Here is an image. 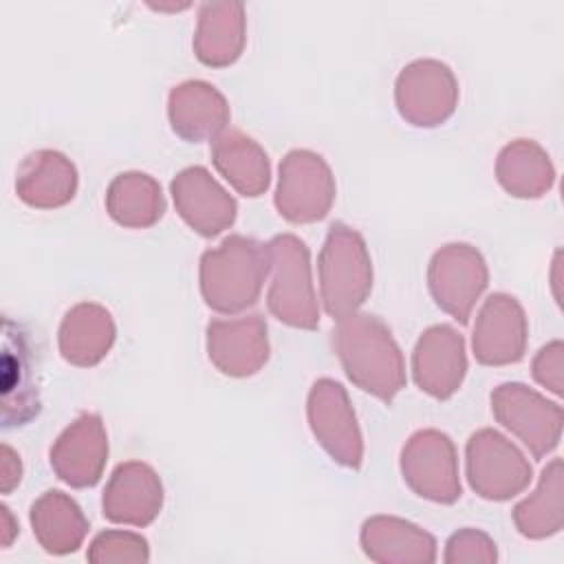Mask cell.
I'll use <instances>...</instances> for the list:
<instances>
[{"label":"cell","mask_w":564,"mask_h":564,"mask_svg":"<svg viewBox=\"0 0 564 564\" xmlns=\"http://www.w3.org/2000/svg\"><path fill=\"white\" fill-rule=\"evenodd\" d=\"M271 271L269 245L240 234L227 236L200 256V293L205 304L223 315L253 306Z\"/></svg>","instance_id":"obj_2"},{"label":"cell","mask_w":564,"mask_h":564,"mask_svg":"<svg viewBox=\"0 0 564 564\" xmlns=\"http://www.w3.org/2000/svg\"><path fill=\"white\" fill-rule=\"evenodd\" d=\"M465 471L469 487L485 500L502 502L522 494L533 467L527 456L500 432L482 427L465 445Z\"/></svg>","instance_id":"obj_5"},{"label":"cell","mask_w":564,"mask_h":564,"mask_svg":"<svg viewBox=\"0 0 564 564\" xmlns=\"http://www.w3.org/2000/svg\"><path fill=\"white\" fill-rule=\"evenodd\" d=\"M167 119L183 141H214L227 130L229 104L216 86L203 79H187L170 90Z\"/></svg>","instance_id":"obj_19"},{"label":"cell","mask_w":564,"mask_h":564,"mask_svg":"<svg viewBox=\"0 0 564 564\" xmlns=\"http://www.w3.org/2000/svg\"><path fill=\"white\" fill-rule=\"evenodd\" d=\"M333 350L346 377L364 392L390 403L405 388V361L390 328L370 313L337 319Z\"/></svg>","instance_id":"obj_1"},{"label":"cell","mask_w":564,"mask_h":564,"mask_svg":"<svg viewBox=\"0 0 564 564\" xmlns=\"http://www.w3.org/2000/svg\"><path fill=\"white\" fill-rule=\"evenodd\" d=\"M117 328L108 308L97 302H79L66 311L57 344L64 361L77 368L97 366L112 348Z\"/></svg>","instance_id":"obj_23"},{"label":"cell","mask_w":564,"mask_h":564,"mask_svg":"<svg viewBox=\"0 0 564 564\" xmlns=\"http://www.w3.org/2000/svg\"><path fill=\"white\" fill-rule=\"evenodd\" d=\"M86 560L93 564H145L150 560V546L134 531L108 529L93 538Z\"/></svg>","instance_id":"obj_29"},{"label":"cell","mask_w":564,"mask_h":564,"mask_svg":"<svg viewBox=\"0 0 564 564\" xmlns=\"http://www.w3.org/2000/svg\"><path fill=\"white\" fill-rule=\"evenodd\" d=\"M278 214L295 225L322 220L335 203V176L322 154L313 150H291L278 170L275 187Z\"/></svg>","instance_id":"obj_6"},{"label":"cell","mask_w":564,"mask_h":564,"mask_svg":"<svg viewBox=\"0 0 564 564\" xmlns=\"http://www.w3.org/2000/svg\"><path fill=\"white\" fill-rule=\"evenodd\" d=\"M29 520L37 544L51 555L75 553L90 529L82 507L59 489L44 491L31 505Z\"/></svg>","instance_id":"obj_25"},{"label":"cell","mask_w":564,"mask_h":564,"mask_svg":"<svg viewBox=\"0 0 564 564\" xmlns=\"http://www.w3.org/2000/svg\"><path fill=\"white\" fill-rule=\"evenodd\" d=\"M496 178L516 198H540L555 183V167L546 150L533 139L507 143L496 159Z\"/></svg>","instance_id":"obj_26"},{"label":"cell","mask_w":564,"mask_h":564,"mask_svg":"<svg viewBox=\"0 0 564 564\" xmlns=\"http://www.w3.org/2000/svg\"><path fill=\"white\" fill-rule=\"evenodd\" d=\"M529 324L522 304L509 293H491L474 324L471 348L482 366L516 364L527 352Z\"/></svg>","instance_id":"obj_13"},{"label":"cell","mask_w":564,"mask_h":564,"mask_svg":"<svg viewBox=\"0 0 564 564\" xmlns=\"http://www.w3.org/2000/svg\"><path fill=\"white\" fill-rule=\"evenodd\" d=\"M212 163L218 174L242 196L256 198L269 189L271 165L258 141L227 128L212 141Z\"/></svg>","instance_id":"obj_24"},{"label":"cell","mask_w":564,"mask_h":564,"mask_svg":"<svg viewBox=\"0 0 564 564\" xmlns=\"http://www.w3.org/2000/svg\"><path fill=\"white\" fill-rule=\"evenodd\" d=\"M531 372H533V379L542 388H546L555 397H562V392H564L562 390L564 388V344H562V339H553L538 350V355L533 357V364H531Z\"/></svg>","instance_id":"obj_31"},{"label":"cell","mask_w":564,"mask_h":564,"mask_svg":"<svg viewBox=\"0 0 564 564\" xmlns=\"http://www.w3.org/2000/svg\"><path fill=\"white\" fill-rule=\"evenodd\" d=\"M0 456H2V465H0V491L7 496V494H11V491L20 485V480H22V460H20L18 452H15L11 445H7V443H2Z\"/></svg>","instance_id":"obj_32"},{"label":"cell","mask_w":564,"mask_h":564,"mask_svg":"<svg viewBox=\"0 0 564 564\" xmlns=\"http://www.w3.org/2000/svg\"><path fill=\"white\" fill-rule=\"evenodd\" d=\"M319 297L333 319L357 313L372 291V260L361 234L333 223L317 256Z\"/></svg>","instance_id":"obj_3"},{"label":"cell","mask_w":564,"mask_h":564,"mask_svg":"<svg viewBox=\"0 0 564 564\" xmlns=\"http://www.w3.org/2000/svg\"><path fill=\"white\" fill-rule=\"evenodd\" d=\"M306 416L315 441L346 469H359L364 438L346 388L335 379H317L306 399Z\"/></svg>","instance_id":"obj_11"},{"label":"cell","mask_w":564,"mask_h":564,"mask_svg":"<svg viewBox=\"0 0 564 564\" xmlns=\"http://www.w3.org/2000/svg\"><path fill=\"white\" fill-rule=\"evenodd\" d=\"M467 375V352L463 335L449 324H436L421 333L412 350L414 383L430 397L445 401Z\"/></svg>","instance_id":"obj_16"},{"label":"cell","mask_w":564,"mask_h":564,"mask_svg":"<svg viewBox=\"0 0 564 564\" xmlns=\"http://www.w3.org/2000/svg\"><path fill=\"white\" fill-rule=\"evenodd\" d=\"M247 42L245 4L240 2H203L194 33V53L198 62L212 68L234 64Z\"/></svg>","instance_id":"obj_22"},{"label":"cell","mask_w":564,"mask_h":564,"mask_svg":"<svg viewBox=\"0 0 564 564\" xmlns=\"http://www.w3.org/2000/svg\"><path fill=\"white\" fill-rule=\"evenodd\" d=\"M163 507V482L159 474L141 460H128L115 467L104 489L101 509L115 524L148 527Z\"/></svg>","instance_id":"obj_18"},{"label":"cell","mask_w":564,"mask_h":564,"mask_svg":"<svg viewBox=\"0 0 564 564\" xmlns=\"http://www.w3.org/2000/svg\"><path fill=\"white\" fill-rule=\"evenodd\" d=\"M491 412L502 427L522 441L533 458H544L560 445L562 405L520 381L500 383L491 392Z\"/></svg>","instance_id":"obj_7"},{"label":"cell","mask_w":564,"mask_h":564,"mask_svg":"<svg viewBox=\"0 0 564 564\" xmlns=\"http://www.w3.org/2000/svg\"><path fill=\"white\" fill-rule=\"evenodd\" d=\"M18 533H20V529H18V522L11 513V509L7 505H0V546L9 549Z\"/></svg>","instance_id":"obj_33"},{"label":"cell","mask_w":564,"mask_h":564,"mask_svg":"<svg viewBox=\"0 0 564 564\" xmlns=\"http://www.w3.org/2000/svg\"><path fill=\"white\" fill-rule=\"evenodd\" d=\"M170 194L178 216L205 238L223 234L236 220L234 196L203 165L181 170L170 183Z\"/></svg>","instance_id":"obj_15"},{"label":"cell","mask_w":564,"mask_h":564,"mask_svg":"<svg viewBox=\"0 0 564 564\" xmlns=\"http://www.w3.org/2000/svg\"><path fill=\"white\" fill-rule=\"evenodd\" d=\"M207 357L227 377H251L269 361L267 322L262 315L212 319L207 324Z\"/></svg>","instance_id":"obj_17"},{"label":"cell","mask_w":564,"mask_h":564,"mask_svg":"<svg viewBox=\"0 0 564 564\" xmlns=\"http://www.w3.org/2000/svg\"><path fill=\"white\" fill-rule=\"evenodd\" d=\"M359 542L377 564H432L436 540L419 524L397 516H372L361 524Z\"/></svg>","instance_id":"obj_20"},{"label":"cell","mask_w":564,"mask_h":564,"mask_svg":"<svg viewBox=\"0 0 564 564\" xmlns=\"http://www.w3.org/2000/svg\"><path fill=\"white\" fill-rule=\"evenodd\" d=\"M106 212L121 227H152L165 212L163 189L159 181L145 172L117 174L106 189Z\"/></svg>","instance_id":"obj_27"},{"label":"cell","mask_w":564,"mask_h":564,"mask_svg":"<svg viewBox=\"0 0 564 564\" xmlns=\"http://www.w3.org/2000/svg\"><path fill=\"white\" fill-rule=\"evenodd\" d=\"M77 167L57 150L31 152L15 176V194L35 209H55L75 198Z\"/></svg>","instance_id":"obj_21"},{"label":"cell","mask_w":564,"mask_h":564,"mask_svg":"<svg viewBox=\"0 0 564 564\" xmlns=\"http://www.w3.org/2000/svg\"><path fill=\"white\" fill-rule=\"evenodd\" d=\"M271 253V284L267 306L275 319L293 328H317L319 306L311 275V253L304 240L293 234L273 236Z\"/></svg>","instance_id":"obj_4"},{"label":"cell","mask_w":564,"mask_h":564,"mask_svg":"<svg viewBox=\"0 0 564 564\" xmlns=\"http://www.w3.org/2000/svg\"><path fill=\"white\" fill-rule=\"evenodd\" d=\"M520 535L529 540H544L564 527V471L562 458H553L540 476L533 494L520 500L511 511Z\"/></svg>","instance_id":"obj_28"},{"label":"cell","mask_w":564,"mask_h":564,"mask_svg":"<svg viewBox=\"0 0 564 564\" xmlns=\"http://www.w3.org/2000/svg\"><path fill=\"white\" fill-rule=\"evenodd\" d=\"M394 104L410 126L436 128L458 106V79L441 59H414L397 75Z\"/></svg>","instance_id":"obj_8"},{"label":"cell","mask_w":564,"mask_h":564,"mask_svg":"<svg viewBox=\"0 0 564 564\" xmlns=\"http://www.w3.org/2000/svg\"><path fill=\"white\" fill-rule=\"evenodd\" d=\"M443 560L447 564H494L498 560V549L485 531L465 527L449 535Z\"/></svg>","instance_id":"obj_30"},{"label":"cell","mask_w":564,"mask_h":564,"mask_svg":"<svg viewBox=\"0 0 564 564\" xmlns=\"http://www.w3.org/2000/svg\"><path fill=\"white\" fill-rule=\"evenodd\" d=\"M399 465L416 496L438 505H454L460 498L458 454L445 432L434 427L414 432L401 449Z\"/></svg>","instance_id":"obj_10"},{"label":"cell","mask_w":564,"mask_h":564,"mask_svg":"<svg viewBox=\"0 0 564 564\" xmlns=\"http://www.w3.org/2000/svg\"><path fill=\"white\" fill-rule=\"evenodd\" d=\"M51 469L75 489L95 487L108 460V434L95 412L79 414L53 443L48 452Z\"/></svg>","instance_id":"obj_14"},{"label":"cell","mask_w":564,"mask_h":564,"mask_svg":"<svg viewBox=\"0 0 564 564\" xmlns=\"http://www.w3.org/2000/svg\"><path fill=\"white\" fill-rule=\"evenodd\" d=\"M2 425L20 427L40 414L37 359L24 326L4 317L2 337Z\"/></svg>","instance_id":"obj_12"},{"label":"cell","mask_w":564,"mask_h":564,"mask_svg":"<svg viewBox=\"0 0 564 564\" xmlns=\"http://www.w3.org/2000/svg\"><path fill=\"white\" fill-rule=\"evenodd\" d=\"M489 284L482 253L467 242L441 247L427 264V286L441 311L458 324H467L471 311Z\"/></svg>","instance_id":"obj_9"}]
</instances>
